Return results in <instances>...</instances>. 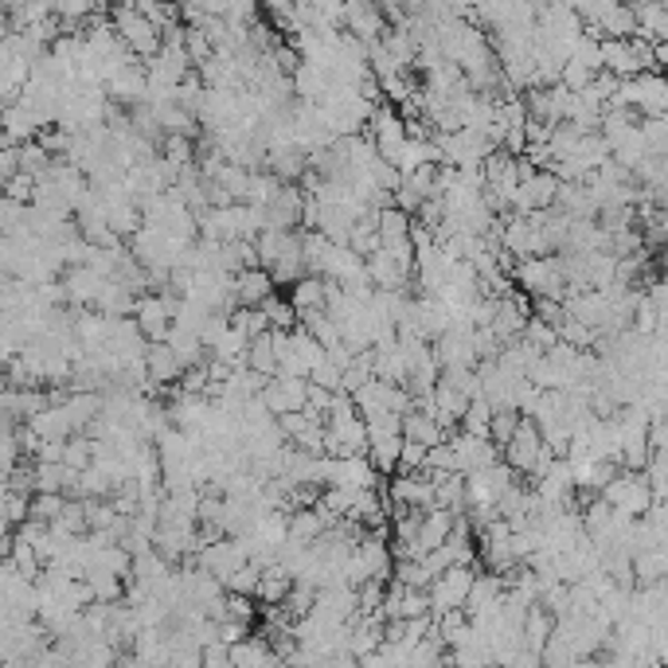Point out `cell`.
<instances>
[{
    "mask_svg": "<svg viewBox=\"0 0 668 668\" xmlns=\"http://www.w3.org/2000/svg\"><path fill=\"white\" fill-rule=\"evenodd\" d=\"M462 430L473 438L493 434V403H489V399H473L470 411H465V419H462ZM489 442H493V438H489Z\"/></svg>",
    "mask_w": 668,
    "mask_h": 668,
    "instance_id": "10",
    "label": "cell"
},
{
    "mask_svg": "<svg viewBox=\"0 0 668 668\" xmlns=\"http://www.w3.org/2000/svg\"><path fill=\"white\" fill-rule=\"evenodd\" d=\"M67 497L63 493H36L32 497V520H40V524H59L67 512Z\"/></svg>",
    "mask_w": 668,
    "mask_h": 668,
    "instance_id": "11",
    "label": "cell"
},
{
    "mask_svg": "<svg viewBox=\"0 0 668 668\" xmlns=\"http://www.w3.org/2000/svg\"><path fill=\"white\" fill-rule=\"evenodd\" d=\"M367 458L380 473H399V458H403V434H372Z\"/></svg>",
    "mask_w": 668,
    "mask_h": 668,
    "instance_id": "9",
    "label": "cell"
},
{
    "mask_svg": "<svg viewBox=\"0 0 668 668\" xmlns=\"http://www.w3.org/2000/svg\"><path fill=\"white\" fill-rule=\"evenodd\" d=\"M274 278H271V271H243L239 278H235V302H239V310H263L271 297H278L274 294Z\"/></svg>",
    "mask_w": 668,
    "mask_h": 668,
    "instance_id": "5",
    "label": "cell"
},
{
    "mask_svg": "<svg viewBox=\"0 0 668 668\" xmlns=\"http://www.w3.org/2000/svg\"><path fill=\"white\" fill-rule=\"evenodd\" d=\"M652 67L668 71V43H652Z\"/></svg>",
    "mask_w": 668,
    "mask_h": 668,
    "instance_id": "14",
    "label": "cell"
},
{
    "mask_svg": "<svg viewBox=\"0 0 668 668\" xmlns=\"http://www.w3.org/2000/svg\"><path fill=\"white\" fill-rule=\"evenodd\" d=\"M473 582H478V574H473L470 567H450L442 579H434V587H430L426 595H430V606H434L438 618H442V613L465 610Z\"/></svg>",
    "mask_w": 668,
    "mask_h": 668,
    "instance_id": "4",
    "label": "cell"
},
{
    "mask_svg": "<svg viewBox=\"0 0 668 668\" xmlns=\"http://www.w3.org/2000/svg\"><path fill=\"white\" fill-rule=\"evenodd\" d=\"M165 160L173 168H191V141L188 137H165Z\"/></svg>",
    "mask_w": 668,
    "mask_h": 668,
    "instance_id": "12",
    "label": "cell"
},
{
    "mask_svg": "<svg viewBox=\"0 0 668 668\" xmlns=\"http://www.w3.org/2000/svg\"><path fill=\"white\" fill-rule=\"evenodd\" d=\"M114 32L126 43L129 56L157 59L160 48H165V32H160L153 20H145L141 9H114Z\"/></svg>",
    "mask_w": 668,
    "mask_h": 668,
    "instance_id": "1",
    "label": "cell"
},
{
    "mask_svg": "<svg viewBox=\"0 0 668 668\" xmlns=\"http://www.w3.org/2000/svg\"><path fill=\"white\" fill-rule=\"evenodd\" d=\"M403 438H406V442L426 445V450H434V445L450 442V438H445V430L438 426V422L430 419L426 411H411V414H406V419H403Z\"/></svg>",
    "mask_w": 668,
    "mask_h": 668,
    "instance_id": "8",
    "label": "cell"
},
{
    "mask_svg": "<svg viewBox=\"0 0 668 668\" xmlns=\"http://www.w3.org/2000/svg\"><path fill=\"white\" fill-rule=\"evenodd\" d=\"M543 454H548V442H543V430L536 426L532 419L520 422L517 438H512L509 445H504V465H509L512 473H536L543 462Z\"/></svg>",
    "mask_w": 668,
    "mask_h": 668,
    "instance_id": "3",
    "label": "cell"
},
{
    "mask_svg": "<svg viewBox=\"0 0 668 668\" xmlns=\"http://www.w3.org/2000/svg\"><path fill=\"white\" fill-rule=\"evenodd\" d=\"M602 501L610 504L618 517H645L652 509V489L645 481V473H618V478L606 485Z\"/></svg>",
    "mask_w": 668,
    "mask_h": 668,
    "instance_id": "2",
    "label": "cell"
},
{
    "mask_svg": "<svg viewBox=\"0 0 668 668\" xmlns=\"http://www.w3.org/2000/svg\"><path fill=\"white\" fill-rule=\"evenodd\" d=\"M247 367L258 375H266L271 380L274 372H282V352H278V333H266L258 336V341H250L247 348Z\"/></svg>",
    "mask_w": 668,
    "mask_h": 668,
    "instance_id": "7",
    "label": "cell"
},
{
    "mask_svg": "<svg viewBox=\"0 0 668 668\" xmlns=\"http://www.w3.org/2000/svg\"><path fill=\"white\" fill-rule=\"evenodd\" d=\"M204 668H235V649H232V645H223V641L207 645V649H204Z\"/></svg>",
    "mask_w": 668,
    "mask_h": 668,
    "instance_id": "13",
    "label": "cell"
},
{
    "mask_svg": "<svg viewBox=\"0 0 668 668\" xmlns=\"http://www.w3.org/2000/svg\"><path fill=\"white\" fill-rule=\"evenodd\" d=\"M145 367H149V375L157 383H173V380H184V360L176 356V348L173 344H153V348H145Z\"/></svg>",
    "mask_w": 668,
    "mask_h": 668,
    "instance_id": "6",
    "label": "cell"
}]
</instances>
